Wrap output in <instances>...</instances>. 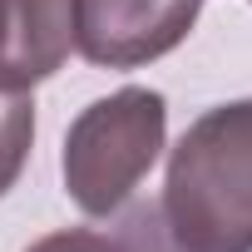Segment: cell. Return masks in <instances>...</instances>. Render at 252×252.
Segmentation results:
<instances>
[{
    "label": "cell",
    "mask_w": 252,
    "mask_h": 252,
    "mask_svg": "<svg viewBox=\"0 0 252 252\" xmlns=\"http://www.w3.org/2000/svg\"><path fill=\"white\" fill-rule=\"evenodd\" d=\"M25 252H178L168 242L158 203H134L109 232L104 227H60L35 237Z\"/></svg>",
    "instance_id": "obj_5"
},
{
    "label": "cell",
    "mask_w": 252,
    "mask_h": 252,
    "mask_svg": "<svg viewBox=\"0 0 252 252\" xmlns=\"http://www.w3.org/2000/svg\"><path fill=\"white\" fill-rule=\"evenodd\" d=\"M74 50L69 0H0V89H35Z\"/></svg>",
    "instance_id": "obj_4"
},
{
    "label": "cell",
    "mask_w": 252,
    "mask_h": 252,
    "mask_svg": "<svg viewBox=\"0 0 252 252\" xmlns=\"http://www.w3.org/2000/svg\"><path fill=\"white\" fill-rule=\"evenodd\" d=\"M158 213L178 252H252V99L213 104L183 129Z\"/></svg>",
    "instance_id": "obj_1"
},
{
    "label": "cell",
    "mask_w": 252,
    "mask_h": 252,
    "mask_svg": "<svg viewBox=\"0 0 252 252\" xmlns=\"http://www.w3.org/2000/svg\"><path fill=\"white\" fill-rule=\"evenodd\" d=\"M168 139V99L149 84H124L84 104L64 134L60 173L84 218H114L158 163Z\"/></svg>",
    "instance_id": "obj_2"
},
{
    "label": "cell",
    "mask_w": 252,
    "mask_h": 252,
    "mask_svg": "<svg viewBox=\"0 0 252 252\" xmlns=\"http://www.w3.org/2000/svg\"><path fill=\"white\" fill-rule=\"evenodd\" d=\"M74 50L99 69H139L188 40L203 0H69Z\"/></svg>",
    "instance_id": "obj_3"
},
{
    "label": "cell",
    "mask_w": 252,
    "mask_h": 252,
    "mask_svg": "<svg viewBox=\"0 0 252 252\" xmlns=\"http://www.w3.org/2000/svg\"><path fill=\"white\" fill-rule=\"evenodd\" d=\"M247 5H252V0H247Z\"/></svg>",
    "instance_id": "obj_7"
},
{
    "label": "cell",
    "mask_w": 252,
    "mask_h": 252,
    "mask_svg": "<svg viewBox=\"0 0 252 252\" xmlns=\"http://www.w3.org/2000/svg\"><path fill=\"white\" fill-rule=\"evenodd\" d=\"M35 149V99L25 89H0V198H5Z\"/></svg>",
    "instance_id": "obj_6"
}]
</instances>
